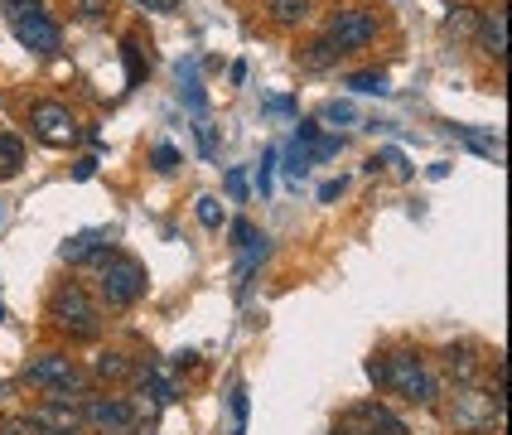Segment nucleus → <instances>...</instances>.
Returning <instances> with one entry per match:
<instances>
[{
	"mask_svg": "<svg viewBox=\"0 0 512 435\" xmlns=\"http://www.w3.org/2000/svg\"><path fill=\"white\" fill-rule=\"evenodd\" d=\"M503 406L508 392H484V387H459L455 406H450V426L459 435H484L493 426H503Z\"/></svg>",
	"mask_w": 512,
	"mask_h": 435,
	"instance_id": "1",
	"label": "nucleus"
},
{
	"mask_svg": "<svg viewBox=\"0 0 512 435\" xmlns=\"http://www.w3.org/2000/svg\"><path fill=\"white\" fill-rule=\"evenodd\" d=\"M199 223H203V228H223V208H218V199H213V194H203V199H199Z\"/></svg>",
	"mask_w": 512,
	"mask_h": 435,
	"instance_id": "23",
	"label": "nucleus"
},
{
	"mask_svg": "<svg viewBox=\"0 0 512 435\" xmlns=\"http://www.w3.org/2000/svg\"><path fill=\"white\" fill-rule=\"evenodd\" d=\"M150 160H155V170L160 174L179 170V150H174V145H155V150H150Z\"/></svg>",
	"mask_w": 512,
	"mask_h": 435,
	"instance_id": "22",
	"label": "nucleus"
},
{
	"mask_svg": "<svg viewBox=\"0 0 512 435\" xmlns=\"http://www.w3.org/2000/svg\"><path fill=\"white\" fill-rule=\"evenodd\" d=\"M20 165H25V145L15 136H0V174H15Z\"/></svg>",
	"mask_w": 512,
	"mask_h": 435,
	"instance_id": "18",
	"label": "nucleus"
},
{
	"mask_svg": "<svg viewBox=\"0 0 512 435\" xmlns=\"http://www.w3.org/2000/svg\"><path fill=\"white\" fill-rule=\"evenodd\" d=\"M343 194V179H329V184H319V203H334Z\"/></svg>",
	"mask_w": 512,
	"mask_h": 435,
	"instance_id": "33",
	"label": "nucleus"
},
{
	"mask_svg": "<svg viewBox=\"0 0 512 435\" xmlns=\"http://www.w3.org/2000/svg\"><path fill=\"white\" fill-rule=\"evenodd\" d=\"M102 266V295H107V305H136L145 295V266L136 257H121V252H102L97 257Z\"/></svg>",
	"mask_w": 512,
	"mask_h": 435,
	"instance_id": "4",
	"label": "nucleus"
},
{
	"mask_svg": "<svg viewBox=\"0 0 512 435\" xmlns=\"http://www.w3.org/2000/svg\"><path fill=\"white\" fill-rule=\"evenodd\" d=\"M126 68H131V83H141V44L126 39Z\"/></svg>",
	"mask_w": 512,
	"mask_h": 435,
	"instance_id": "27",
	"label": "nucleus"
},
{
	"mask_svg": "<svg viewBox=\"0 0 512 435\" xmlns=\"http://www.w3.org/2000/svg\"><path fill=\"white\" fill-rule=\"evenodd\" d=\"M300 63H305V68H329V63H339V54H334V44H329V39H314L310 49L300 54Z\"/></svg>",
	"mask_w": 512,
	"mask_h": 435,
	"instance_id": "19",
	"label": "nucleus"
},
{
	"mask_svg": "<svg viewBox=\"0 0 512 435\" xmlns=\"http://www.w3.org/2000/svg\"><path fill=\"white\" fill-rule=\"evenodd\" d=\"M29 131H34L44 145H73L78 141V121H73L68 107H58V102H34V107H29Z\"/></svg>",
	"mask_w": 512,
	"mask_h": 435,
	"instance_id": "7",
	"label": "nucleus"
},
{
	"mask_svg": "<svg viewBox=\"0 0 512 435\" xmlns=\"http://www.w3.org/2000/svg\"><path fill=\"white\" fill-rule=\"evenodd\" d=\"M199 150L208 155V160H213V150H218V141H213V126H208V121H199Z\"/></svg>",
	"mask_w": 512,
	"mask_h": 435,
	"instance_id": "31",
	"label": "nucleus"
},
{
	"mask_svg": "<svg viewBox=\"0 0 512 435\" xmlns=\"http://www.w3.org/2000/svg\"><path fill=\"white\" fill-rule=\"evenodd\" d=\"M25 10H39V0H5V15H10V20L25 15Z\"/></svg>",
	"mask_w": 512,
	"mask_h": 435,
	"instance_id": "34",
	"label": "nucleus"
},
{
	"mask_svg": "<svg viewBox=\"0 0 512 435\" xmlns=\"http://www.w3.org/2000/svg\"><path fill=\"white\" fill-rule=\"evenodd\" d=\"M285 160H290L285 170L295 174V179H305V170H310V160H314V155H310V150H305L300 141H295V145H290V155H285Z\"/></svg>",
	"mask_w": 512,
	"mask_h": 435,
	"instance_id": "24",
	"label": "nucleus"
},
{
	"mask_svg": "<svg viewBox=\"0 0 512 435\" xmlns=\"http://www.w3.org/2000/svg\"><path fill=\"white\" fill-rule=\"evenodd\" d=\"M102 252H107L102 232H78L73 242H63V261H68V266H78V261H87V257H102Z\"/></svg>",
	"mask_w": 512,
	"mask_h": 435,
	"instance_id": "14",
	"label": "nucleus"
},
{
	"mask_svg": "<svg viewBox=\"0 0 512 435\" xmlns=\"http://www.w3.org/2000/svg\"><path fill=\"white\" fill-rule=\"evenodd\" d=\"M228 194H232L237 203L247 199V174H242V170H228Z\"/></svg>",
	"mask_w": 512,
	"mask_h": 435,
	"instance_id": "29",
	"label": "nucleus"
},
{
	"mask_svg": "<svg viewBox=\"0 0 512 435\" xmlns=\"http://www.w3.org/2000/svg\"><path fill=\"white\" fill-rule=\"evenodd\" d=\"M145 10H160V15H170V10H179V0H141Z\"/></svg>",
	"mask_w": 512,
	"mask_h": 435,
	"instance_id": "37",
	"label": "nucleus"
},
{
	"mask_svg": "<svg viewBox=\"0 0 512 435\" xmlns=\"http://www.w3.org/2000/svg\"><path fill=\"white\" fill-rule=\"evenodd\" d=\"M29 421L39 426V435L78 431V426H83V406H68V402H54V397H49L39 411H29Z\"/></svg>",
	"mask_w": 512,
	"mask_h": 435,
	"instance_id": "10",
	"label": "nucleus"
},
{
	"mask_svg": "<svg viewBox=\"0 0 512 435\" xmlns=\"http://www.w3.org/2000/svg\"><path fill=\"white\" fill-rule=\"evenodd\" d=\"M382 387H392L397 397H406V402H416V406L435 402V377H430L426 358L411 353V348H397V353L382 363Z\"/></svg>",
	"mask_w": 512,
	"mask_h": 435,
	"instance_id": "2",
	"label": "nucleus"
},
{
	"mask_svg": "<svg viewBox=\"0 0 512 435\" xmlns=\"http://www.w3.org/2000/svg\"><path fill=\"white\" fill-rule=\"evenodd\" d=\"M0 435H39V426H34L29 416H15V421H5V426H0Z\"/></svg>",
	"mask_w": 512,
	"mask_h": 435,
	"instance_id": "26",
	"label": "nucleus"
},
{
	"mask_svg": "<svg viewBox=\"0 0 512 435\" xmlns=\"http://www.w3.org/2000/svg\"><path fill=\"white\" fill-rule=\"evenodd\" d=\"M271 165H276V155H266V160H261V170H256V189H261V194L271 189Z\"/></svg>",
	"mask_w": 512,
	"mask_h": 435,
	"instance_id": "32",
	"label": "nucleus"
},
{
	"mask_svg": "<svg viewBox=\"0 0 512 435\" xmlns=\"http://www.w3.org/2000/svg\"><path fill=\"white\" fill-rule=\"evenodd\" d=\"M228 237H232V247H252V242H256V228H252V223H247V218H237V223H232V232H228Z\"/></svg>",
	"mask_w": 512,
	"mask_h": 435,
	"instance_id": "25",
	"label": "nucleus"
},
{
	"mask_svg": "<svg viewBox=\"0 0 512 435\" xmlns=\"http://www.w3.org/2000/svg\"><path fill=\"white\" fill-rule=\"evenodd\" d=\"M78 5H83V15H102V5H107V0H78Z\"/></svg>",
	"mask_w": 512,
	"mask_h": 435,
	"instance_id": "38",
	"label": "nucleus"
},
{
	"mask_svg": "<svg viewBox=\"0 0 512 435\" xmlns=\"http://www.w3.org/2000/svg\"><path fill=\"white\" fill-rule=\"evenodd\" d=\"M83 421L87 426H97V431H107V435H126L131 431V421H136V406L126 402V397H87Z\"/></svg>",
	"mask_w": 512,
	"mask_h": 435,
	"instance_id": "9",
	"label": "nucleus"
},
{
	"mask_svg": "<svg viewBox=\"0 0 512 435\" xmlns=\"http://www.w3.org/2000/svg\"><path fill=\"white\" fill-rule=\"evenodd\" d=\"M445 29H450V34H459V39H474V34H479V15H474L469 5H455V15L445 20Z\"/></svg>",
	"mask_w": 512,
	"mask_h": 435,
	"instance_id": "17",
	"label": "nucleus"
},
{
	"mask_svg": "<svg viewBox=\"0 0 512 435\" xmlns=\"http://www.w3.org/2000/svg\"><path fill=\"white\" fill-rule=\"evenodd\" d=\"M445 368H450V377H455L459 387H474L479 382V353L474 348H450L445 353Z\"/></svg>",
	"mask_w": 512,
	"mask_h": 435,
	"instance_id": "12",
	"label": "nucleus"
},
{
	"mask_svg": "<svg viewBox=\"0 0 512 435\" xmlns=\"http://www.w3.org/2000/svg\"><path fill=\"white\" fill-rule=\"evenodd\" d=\"M479 49H484L488 58H508V15L503 10H488V15H479Z\"/></svg>",
	"mask_w": 512,
	"mask_h": 435,
	"instance_id": "11",
	"label": "nucleus"
},
{
	"mask_svg": "<svg viewBox=\"0 0 512 435\" xmlns=\"http://www.w3.org/2000/svg\"><path fill=\"white\" fill-rule=\"evenodd\" d=\"M126 373H131V363H126L121 353H102V358H97V377H107V382H121Z\"/></svg>",
	"mask_w": 512,
	"mask_h": 435,
	"instance_id": "20",
	"label": "nucleus"
},
{
	"mask_svg": "<svg viewBox=\"0 0 512 435\" xmlns=\"http://www.w3.org/2000/svg\"><path fill=\"white\" fill-rule=\"evenodd\" d=\"M329 44H334V54H353V49H368L372 39H377V15L363 10V5H348V10H334L329 15V34H324Z\"/></svg>",
	"mask_w": 512,
	"mask_h": 435,
	"instance_id": "5",
	"label": "nucleus"
},
{
	"mask_svg": "<svg viewBox=\"0 0 512 435\" xmlns=\"http://www.w3.org/2000/svg\"><path fill=\"white\" fill-rule=\"evenodd\" d=\"M184 102H189L194 112H203V87H199V78H194V73L184 78Z\"/></svg>",
	"mask_w": 512,
	"mask_h": 435,
	"instance_id": "28",
	"label": "nucleus"
},
{
	"mask_svg": "<svg viewBox=\"0 0 512 435\" xmlns=\"http://www.w3.org/2000/svg\"><path fill=\"white\" fill-rule=\"evenodd\" d=\"M63 435H78V431H63Z\"/></svg>",
	"mask_w": 512,
	"mask_h": 435,
	"instance_id": "39",
	"label": "nucleus"
},
{
	"mask_svg": "<svg viewBox=\"0 0 512 435\" xmlns=\"http://www.w3.org/2000/svg\"><path fill=\"white\" fill-rule=\"evenodd\" d=\"M266 15L276 25H300L310 15V0H266Z\"/></svg>",
	"mask_w": 512,
	"mask_h": 435,
	"instance_id": "15",
	"label": "nucleus"
},
{
	"mask_svg": "<svg viewBox=\"0 0 512 435\" xmlns=\"http://www.w3.org/2000/svg\"><path fill=\"white\" fill-rule=\"evenodd\" d=\"M348 87H353V92H377V97H382V92H392V87H387V73H353Z\"/></svg>",
	"mask_w": 512,
	"mask_h": 435,
	"instance_id": "21",
	"label": "nucleus"
},
{
	"mask_svg": "<svg viewBox=\"0 0 512 435\" xmlns=\"http://www.w3.org/2000/svg\"><path fill=\"white\" fill-rule=\"evenodd\" d=\"M49 319H54L63 334H73V339H97V329H102V310H97V300L83 286L58 290L54 300H49Z\"/></svg>",
	"mask_w": 512,
	"mask_h": 435,
	"instance_id": "3",
	"label": "nucleus"
},
{
	"mask_svg": "<svg viewBox=\"0 0 512 435\" xmlns=\"http://www.w3.org/2000/svg\"><path fill=\"white\" fill-rule=\"evenodd\" d=\"M382 165H397L401 174H411V165H406V155H401V150H382Z\"/></svg>",
	"mask_w": 512,
	"mask_h": 435,
	"instance_id": "35",
	"label": "nucleus"
},
{
	"mask_svg": "<svg viewBox=\"0 0 512 435\" xmlns=\"http://www.w3.org/2000/svg\"><path fill=\"white\" fill-rule=\"evenodd\" d=\"M10 25H15V39H20L25 49H34V54H44V58H54L58 44H63L58 25L44 15V10H25V15H15Z\"/></svg>",
	"mask_w": 512,
	"mask_h": 435,
	"instance_id": "8",
	"label": "nucleus"
},
{
	"mask_svg": "<svg viewBox=\"0 0 512 435\" xmlns=\"http://www.w3.org/2000/svg\"><path fill=\"white\" fill-rule=\"evenodd\" d=\"M25 377L29 382H39V387H49L54 402H68V392H83L87 387V377L78 373L73 358H63V353H39V358H29Z\"/></svg>",
	"mask_w": 512,
	"mask_h": 435,
	"instance_id": "6",
	"label": "nucleus"
},
{
	"mask_svg": "<svg viewBox=\"0 0 512 435\" xmlns=\"http://www.w3.org/2000/svg\"><path fill=\"white\" fill-rule=\"evenodd\" d=\"M141 387H150V392H155V402H174V397H179L174 377L160 373V368H141Z\"/></svg>",
	"mask_w": 512,
	"mask_h": 435,
	"instance_id": "16",
	"label": "nucleus"
},
{
	"mask_svg": "<svg viewBox=\"0 0 512 435\" xmlns=\"http://www.w3.org/2000/svg\"><path fill=\"white\" fill-rule=\"evenodd\" d=\"M353 421H368L372 435H377V431H382V435H406V426H401L387 406H377V402H363L358 411H353Z\"/></svg>",
	"mask_w": 512,
	"mask_h": 435,
	"instance_id": "13",
	"label": "nucleus"
},
{
	"mask_svg": "<svg viewBox=\"0 0 512 435\" xmlns=\"http://www.w3.org/2000/svg\"><path fill=\"white\" fill-rule=\"evenodd\" d=\"M324 121H353V107H348V102H329V107H324Z\"/></svg>",
	"mask_w": 512,
	"mask_h": 435,
	"instance_id": "30",
	"label": "nucleus"
},
{
	"mask_svg": "<svg viewBox=\"0 0 512 435\" xmlns=\"http://www.w3.org/2000/svg\"><path fill=\"white\" fill-rule=\"evenodd\" d=\"M92 174H97V160H92V155H87V160H78V165H73V179H92Z\"/></svg>",
	"mask_w": 512,
	"mask_h": 435,
	"instance_id": "36",
	"label": "nucleus"
}]
</instances>
